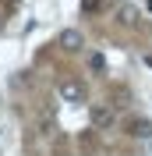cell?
<instances>
[{
    "mask_svg": "<svg viewBox=\"0 0 152 156\" xmlns=\"http://www.w3.org/2000/svg\"><path fill=\"white\" fill-rule=\"evenodd\" d=\"M60 46L71 50V53H78V50H81V32H64V36H60Z\"/></svg>",
    "mask_w": 152,
    "mask_h": 156,
    "instance_id": "obj_4",
    "label": "cell"
},
{
    "mask_svg": "<svg viewBox=\"0 0 152 156\" xmlns=\"http://www.w3.org/2000/svg\"><path fill=\"white\" fill-rule=\"evenodd\" d=\"M145 64H149V68H152V57H145Z\"/></svg>",
    "mask_w": 152,
    "mask_h": 156,
    "instance_id": "obj_7",
    "label": "cell"
},
{
    "mask_svg": "<svg viewBox=\"0 0 152 156\" xmlns=\"http://www.w3.org/2000/svg\"><path fill=\"white\" fill-rule=\"evenodd\" d=\"M60 99L64 103H85V85L81 82H60Z\"/></svg>",
    "mask_w": 152,
    "mask_h": 156,
    "instance_id": "obj_1",
    "label": "cell"
},
{
    "mask_svg": "<svg viewBox=\"0 0 152 156\" xmlns=\"http://www.w3.org/2000/svg\"><path fill=\"white\" fill-rule=\"evenodd\" d=\"M88 64H92V71H103V68H106V60H103V57H99V53H95V57H92V60H88Z\"/></svg>",
    "mask_w": 152,
    "mask_h": 156,
    "instance_id": "obj_6",
    "label": "cell"
},
{
    "mask_svg": "<svg viewBox=\"0 0 152 156\" xmlns=\"http://www.w3.org/2000/svg\"><path fill=\"white\" fill-rule=\"evenodd\" d=\"M134 18H138V11H134V7H120V14H117V21H120V25H131Z\"/></svg>",
    "mask_w": 152,
    "mask_h": 156,
    "instance_id": "obj_5",
    "label": "cell"
},
{
    "mask_svg": "<svg viewBox=\"0 0 152 156\" xmlns=\"http://www.w3.org/2000/svg\"><path fill=\"white\" fill-rule=\"evenodd\" d=\"M88 117H92L95 128H110V124H113V107L99 103V107H92V114H88Z\"/></svg>",
    "mask_w": 152,
    "mask_h": 156,
    "instance_id": "obj_2",
    "label": "cell"
},
{
    "mask_svg": "<svg viewBox=\"0 0 152 156\" xmlns=\"http://www.w3.org/2000/svg\"><path fill=\"white\" fill-rule=\"evenodd\" d=\"M127 131H131L134 138H152V121H142V117H138V121L127 124Z\"/></svg>",
    "mask_w": 152,
    "mask_h": 156,
    "instance_id": "obj_3",
    "label": "cell"
}]
</instances>
